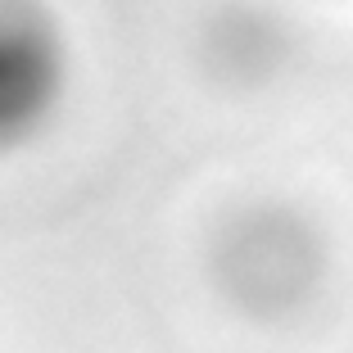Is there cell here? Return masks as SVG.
<instances>
[{
    "label": "cell",
    "instance_id": "6da1fadb",
    "mask_svg": "<svg viewBox=\"0 0 353 353\" xmlns=\"http://www.w3.org/2000/svg\"><path fill=\"white\" fill-rule=\"evenodd\" d=\"M68 82V46L37 0H0V150L23 145Z\"/></svg>",
    "mask_w": 353,
    "mask_h": 353
}]
</instances>
